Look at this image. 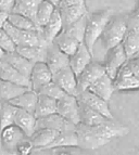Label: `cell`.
Returning a JSON list of instances; mask_svg holds the SVG:
<instances>
[{
    "label": "cell",
    "instance_id": "cell-1",
    "mask_svg": "<svg viewBox=\"0 0 139 155\" xmlns=\"http://www.w3.org/2000/svg\"><path fill=\"white\" fill-rule=\"evenodd\" d=\"M128 132L126 126L114 122V119H109L97 126H86L80 123L76 125L78 149L80 150H97L114 138L126 136Z\"/></svg>",
    "mask_w": 139,
    "mask_h": 155
},
{
    "label": "cell",
    "instance_id": "cell-2",
    "mask_svg": "<svg viewBox=\"0 0 139 155\" xmlns=\"http://www.w3.org/2000/svg\"><path fill=\"white\" fill-rule=\"evenodd\" d=\"M87 15L76 21L75 23L66 26L54 39L53 42L59 47V49L72 55L82 42H84V33H85V23Z\"/></svg>",
    "mask_w": 139,
    "mask_h": 155
},
{
    "label": "cell",
    "instance_id": "cell-3",
    "mask_svg": "<svg viewBox=\"0 0 139 155\" xmlns=\"http://www.w3.org/2000/svg\"><path fill=\"white\" fill-rule=\"evenodd\" d=\"M111 18H112L111 9H103V10L95 11L91 14H87L85 33H84V44L90 52H93V47L96 42L98 41V39H100L101 34Z\"/></svg>",
    "mask_w": 139,
    "mask_h": 155
},
{
    "label": "cell",
    "instance_id": "cell-4",
    "mask_svg": "<svg viewBox=\"0 0 139 155\" xmlns=\"http://www.w3.org/2000/svg\"><path fill=\"white\" fill-rule=\"evenodd\" d=\"M115 90L131 91L139 89V57L127 59L113 78Z\"/></svg>",
    "mask_w": 139,
    "mask_h": 155
},
{
    "label": "cell",
    "instance_id": "cell-5",
    "mask_svg": "<svg viewBox=\"0 0 139 155\" xmlns=\"http://www.w3.org/2000/svg\"><path fill=\"white\" fill-rule=\"evenodd\" d=\"M127 31L126 20L122 16L111 18L101 34L100 39L107 50L117 46L122 42Z\"/></svg>",
    "mask_w": 139,
    "mask_h": 155
},
{
    "label": "cell",
    "instance_id": "cell-6",
    "mask_svg": "<svg viewBox=\"0 0 139 155\" xmlns=\"http://www.w3.org/2000/svg\"><path fill=\"white\" fill-rule=\"evenodd\" d=\"M3 28L7 31V33L10 35L12 38L13 42L15 44L16 47H22V46H41L46 47L48 44L44 39L42 35H41L40 31H26V29H20L16 28L14 26H12L10 23L5 24Z\"/></svg>",
    "mask_w": 139,
    "mask_h": 155
},
{
    "label": "cell",
    "instance_id": "cell-7",
    "mask_svg": "<svg viewBox=\"0 0 139 155\" xmlns=\"http://www.w3.org/2000/svg\"><path fill=\"white\" fill-rule=\"evenodd\" d=\"M57 113L72 124H80V104L75 96L65 94L57 103Z\"/></svg>",
    "mask_w": 139,
    "mask_h": 155
},
{
    "label": "cell",
    "instance_id": "cell-8",
    "mask_svg": "<svg viewBox=\"0 0 139 155\" xmlns=\"http://www.w3.org/2000/svg\"><path fill=\"white\" fill-rule=\"evenodd\" d=\"M52 80L59 86L62 90L71 96H77V75L70 66L63 67L52 74Z\"/></svg>",
    "mask_w": 139,
    "mask_h": 155
},
{
    "label": "cell",
    "instance_id": "cell-9",
    "mask_svg": "<svg viewBox=\"0 0 139 155\" xmlns=\"http://www.w3.org/2000/svg\"><path fill=\"white\" fill-rule=\"evenodd\" d=\"M107 59L106 62L103 63L104 68H106V73L110 76L111 78H114L117 72L120 71L124 63L127 61V55L124 51V48L122 44L117 45V46L111 48V49L107 50Z\"/></svg>",
    "mask_w": 139,
    "mask_h": 155
},
{
    "label": "cell",
    "instance_id": "cell-10",
    "mask_svg": "<svg viewBox=\"0 0 139 155\" xmlns=\"http://www.w3.org/2000/svg\"><path fill=\"white\" fill-rule=\"evenodd\" d=\"M106 73L104 65L99 62H91L82 71L77 75V89L78 92L88 89L93 81L98 79L100 76H102ZM78 94V93H77Z\"/></svg>",
    "mask_w": 139,
    "mask_h": 155
},
{
    "label": "cell",
    "instance_id": "cell-11",
    "mask_svg": "<svg viewBox=\"0 0 139 155\" xmlns=\"http://www.w3.org/2000/svg\"><path fill=\"white\" fill-rule=\"evenodd\" d=\"M0 137L5 152L7 154H16V147L26 136L16 125L12 124L0 131Z\"/></svg>",
    "mask_w": 139,
    "mask_h": 155
},
{
    "label": "cell",
    "instance_id": "cell-12",
    "mask_svg": "<svg viewBox=\"0 0 139 155\" xmlns=\"http://www.w3.org/2000/svg\"><path fill=\"white\" fill-rule=\"evenodd\" d=\"M76 98H77V100L80 102H83L84 104L88 105L89 107L95 110V111L99 112L100 114H102L103 116H106L107 118L113 119V115H112L110 107H109V101L98 97L97 94H95V93L88 90V89L78 92Z\"/></svg>",
    "mask_w": 139,
    "mask_h": 155
},
{
    "label": "cell",
    "instance_id": "cell-13",
    "mask_svg": "<svg viewBox=\"0 0 139 155\" xmlns=\"http://www.w3.org/2000/svg\"><path fill=\"white\" fill-rule=\"evenodd\" d=\"M29 80H31L32 89L36 92H38L40 88H42L46 84L51 81L52 72L50 71L49 66L47 65L46 62L41 61V62L34 63Z\"/></svg>",
    "mask_w": 139,
    "mask_h": 155
},
{
    "label": "cell",
    "instance_id": "cell-14",
    "mask_svg": "<svg viewBox=\"0 0 139 155\" xmlns=\"http://www.w3.org/2000/svg\"><path fill=\"white\" fill-rule=\"evenodd\" d=\"M46 63L49 66L52 74H53V73L58 72L63 67L69 66L70 55L64 53L62 50H60L59 47L52 41L47 46Z\"/></svg>",
    "mask_w": 139,
    "mask_h": 155
},
{
    "label": "cell",
    "instance_id": "cell-15",
    "mask_svg": "<svg viewBox=\"0 0 139 155\" xmlns=\"http://www.w3.org/2000/svg\"><path fill=\"white\" fill-rule=\"evenodd\" d=\"M37 128H50L56 131H66V130H75L76 125L72 124L58 113L51 114L49 116L37 118ZM36 128V129H37Z\"/></svg>",
    "mask_w": 139,
    "mask_h": 155
},
{
    "label": "cell",
    "instance_id": "cell-16",
    "mask_svg": "<svg viewBox=\"0 0 139 155\" xmlns=\"http://www.w3.org/2000/svg\"><path fill=\"white\" fill-rule=\"evenodd\" d=\"M91 61H93V52H90L86 45L82 42L78 49L72 55H70L69 66L76 75H78Z\"/></svg>",
    "mask_w": 139,
    "mask_h": 155
},
{
    "label": "cell",
    "instance_id": "cell-17",
    "mask_svg": "<svg viewBox=\"0 0 139 155\" xmlns=\"http://www.w3.org/2000/svg\"><path fill=\"white\" fill-rule=\"evenodd\" d=\"M62 29H63V22H62L59 10L56 8L54 12L52 13L51 18H49V21L47 22L39 31H40L46 42L49 45L50 42H52L54 39L57 38L58 35L62 31Z\"/></svg>",
    "mask_w": 139,
    "mask_h": 155
},
{
    "label": "cell",
    "instance_id": "cell-18",
    "mask_svg": "<svg viewBox=\"0 0 139 155\" xmlns=\"http://www.w3.org/2000/svg\"><path fill=\"white\" fill-rule=\"evenodd\" d=\"M14 125L25 134L26 137H31L37 128V117L34 113L18 107L14 115Z\"/></svg>",
    "mask_w": 139,
    "mask_h": 155
},
{
    "label": "cell",
    "instance_id": "cell-19",
    "mask_svg": "<svg viewBox=\"0 0 139 155\" xmlns=\"http://www.w3.org/2000/svg\"><path fill=\"white\" fill-rule=\"evenodd\" d=\"M88 90L97 94L100 98L109 101L111 99V97H112V94L114 93V91H115L113 78H111L107 73H104L102 76H100L98 79L93 81L88 87Z\"/></svg>",
    "mask_w": 139,
    "mask_h": 155
},
{
    "label": "cell",
    "instance_id": "cell-20",
    "mask_svg": "<svg viewBox=\"0 0 139 155\" xmlns=\"http://www.w3.org/2000/svg\"><path fill=\"white\" fill-rule=\"evenodd\" d=\"M85 2L86 1L77 3V5H70V7H65V8H62V9L57 8L60 12L62 22H63V28L87 15L88 9L86 7Z\"/></svg>",
    "mask_w": 139,
    "mask_h": 155
},
{
    "label": "cell",
    "instance_id": "cell-21",
    "mask_svg": "<svg viewBox=\"0 0 139 155\" xmlns=\"http://www.w3.org/2000/svg\"><path fill=\"white\" fill-rule=\"evenodd\" d=\"M0 79L7 80V81L16 84V85L23 86L25 88L32 89L29 78L21 74L19 71H16L14 67L11 66L9 63H7L3 60H1V65H0Z\"/></svg>",
    "mask_w": 139,
    "mask_h": 155
},
{
    "label": "cell",
    "instance_id": "cell-22",
    "mask_svg": "<svg viewBox=\"0 0 139 155\" xmlns=\"http://www.w3.org/2000/svg\"><path fill=\"white\" fill-rule=\"evenodd\" d=\"M59 131L50 128H37L29 139L34 145V151H44L57 137Z\"/></svg>",
    "mask_w": 139,
    "mask_h": 155
},
{
    "label": "cell",
    "instance_id": "cell-23",
    "mask_svg": "<svg viewBox=\"0 0 139 155\" xmlns=\"http://www.w3.org/2000/svg\"><path fill=\"white\" fill-rule=\"evenodd\" d=\"M2 60L5 61L7 63H9L11 66L14 67L21 74H23L24 76L29 78L32 73V68H33V65H34V63L31 62L29 60L24 58L23 55H21L16 51L5 53Z\"/></svg>",
    "mask_w": 139,
    "mask_h": 155
},
{
    "label": "cell",
    "instance_id": "cell-24",
    "mask_svg": "<svg viewBox=\"0 0 139 155\" xmlns=\"http://www.w3.org/2000/svg\"><path fill=\"white\" fill-rule=\"evenodd\" d=\"M80 104V123L84 124L86 126H97L106 123L109 120L106 116H103L102 114L99 112L95 111L93 109L89 107L88 105L84 104L83 102L78 101Z\"/></svg>",
    "mask_w": 139,
    "mask_h": 155
},
{
    "label": "cell",
    "instance_id": "cell-25",
    "mask_svg": "<svg viewBox=\"0 0 139 155\" xmlns=\"http://www.w3.org/2000/svg\"><path fill=\"white\" fill-rule=\"evenodd\" d=\"M37 99H38V92H36L33 89H27L14 99L10 100L9 102L12 103L14 106L19 107V109L25 110L27 112L34 113L35 112V107H36Z\"/></svg>",
    "mask_w": 139,
    "mask_h": 155
},
{
    "label": "cell",
    "instance_id": "cell-26",
    "mask_svg": "<svg viewBox=\"0 0 139 155\" xmlns=\"http://www.w3.org/2000/svg\"><path fill=\"white\" fill-rule=\"evenodd\" d=\"M57 147H78V138L76 129L58 132L57 137L48 145L46 150H52Z\"/></svg>",
    "mask_w": 139,
    "mask_h": 155
},
{
    "label": "cell",
    "instance_id": "cell-27",
    "mask_svg": "<svg viewBox=\"0 0 139 155\" xmlns=\"http://www.w3.org/2000/svg\"><path fill=\"white\" fill-rule=\"evenodd\" d=\"M57 103L58 101L56 99L50 98L42 93H38V99H37L34 115L37 118H41V117L49 116L51 114L57 113Z\"/></svg>",
    "mask_w": 139,
    "mask_h": 155
},
{
    "label": "cell",
    "instance_id": "cell-28",
    "mask_svg": "<svg viewBox=\"0 0 139 155\" xmlns=\"http://www.w3.org/2000/svg\"><path fill=\"white\" fill-rule=\"evenodd\" d=\"M15 51L20 53L21 55H23L27 60H29L31 62L36 63L44 61L46 62L47 58V46L41 47V46H22V47H16Z\"/></svg>",
    "mask_w": 139,
    "mask_h": 155
},
{
    "label": "cell",
    "instance_id": "cell-29",
    "mask_svg": "<svg viewBox=\"0 0 139 155\" xmlns=\"http://www.w3.org/2000/svg\"><path fill=\"white\" fill-rule=\"evenodd\" d=\"M41 2H42V0H15L13 12L23 14L34 21L37 9Z\"/></svg>",
    "mask_w": 139,
    "mask_h": 155
},
{
    "label": "cell",
    "instance_id": "cell-30",
    "mask_svg": "<svg viewBox=\"0 0 139 155\" xmlns=\"http://www.w3.org/2000/svg\"><path fill=\"white\" fill-rule=\"evenodd\" d=\"M56 5L51 3L48 0H42V2L39 5L38 9H37L36 15L34 18V22L36 24L37 28L40 29L47 22L49 21V18H51L52 13L56 10Z\"/></svg>",
    "mask_w": 139,
    "mask_h": 155
},
{
    "label": "cell",
    "instance_id": "cell-31",
    "mask_svg": "<svg viewBox=\"0 0 139 155\" xmlns=\"http://www.w3.org/2000/svg\"><path fill=\"white\" fill-rule=\"evenodd\" d=\"M16 106H14L9 101L0 100V131L14 124V115H15Z\"/></svg>",
    "mask_w": 139,
    "mask_h": 155
},
{
    "label": "cell",
    "instance_id": "cell-32",
    "mask_svg": "<svg viewBox=\"0 0 139 155\" xmlns=\"http://www.w3.org/2000/svg\"><path fill=\"white\" fill-rule=\"evenodd\" d=\"M27 89L29 88H25L23 86L0 79V100L10 101Z\"/></svg>",
    "mask_w": 139,
    "mask_h": 155
},
{
    "label": "cell",
    "instance_id": "cell-33",
    "mask_svg": "<svg viewBox=\"0 0 139 155\" xmlns=\"http://www.w3.org/2000/svg\"><path fill=\"white\" fill-rule=\"evenodd\" d=\"M122 46L124 48V51L126 53L127 58L137 57L139 53V35H137L134 31H131L127 29L123 40H122Z\"/></svg>",
    "mask_w": 139,
    "mask_h": 155
},
{
    "label": "cell",
    "instance_id": "cell-34",
    "mask_svg": "<svg viewBox=\"0 0 139 155\" xmlns=\"http://www.w3.org/2000/svg\"><path fill=\"white\" fill-rule=\"evenodd\" d=\"M8 23L20 29H26V31H37L38 29L35 22L32 18L15 12L10 13L8 15Z\"/></svg>",
    "mask_w": 139,
    "mask_h": 155
},
{
    "label": "cell",
    "instance_id": "cell-35",
    "mask_svg": "<svg viewBox=\"0 0 139 155\" xmlns=\"http://www.w3.org/2000/svg\"><path fill=\"white\" fill-rule=\"evenodd\" d=\"M38 93H42V94H46V96L50 97V98H53L56 99V100H60V99L62 98V97H64L66 93L64 92V91L62 90L61 88H60L59 86L57 85V84L54 83L53 80H51V81H49L48 84H46V85L42 87V88H40V90L38 91Z\"/></svg>",
    "mask_w": 139,
    "mask_h": 155
},
{
    "label": "cell",
    "instance_id": "cell-36",
    "mask_svg": "<svg viewBox=\"0 0 139 155\" xmlns=\"http://www.w3.org/2000/svg\"><path fill=\"white\" fill-rule=\"evenodd\" d=\"M0 48L5 52V53H9V52L15 51V44L13 42L12 38L10 37L7 31L5 28H0Z\"/></svg>",
    "mask_w": 139,
    "mask_h": 155
},
{
    "label": "cell",
    "instance_id": "cell-37",
    "mask_svg": "<svg viewBox=\"0 0 139 155\" xmlns=\"http://www.w3.org/2000/svg\"><path fill=\"white\" fill-rule=\"evenodd\" d=\"M127 29L139 35V7H137L126 18Z\"/></svg>",
    "mask_w": 139,
    "mask_h": 155
},
{
    "label": "cell",
    "instance_id": "cell-38",
    "mask_svg": "<svg viewBox=\"0 0 139 155\" xmlns=\"http://www.w3.org/2000/svg\"><path fill=\"white\" fill-rule=\"evenodd\" d=\"M34 151V145L32 143L29 137H25L23 140H21L20 143L16 147V154L29 155Z\"/></svg>",
    "mask_w": 139,
    "mask_h": 155
},
{
    "label": "cell",
    "instance_id": "cell-39",
    "mask_svg": "<svg viewBox=\"0 0 139 155\" xmlns=\"http://www.w3.org/2000/svg\"><path fill=\"white\" fill-rule=\"evenodd\" d=\"M14 5H15V0H0V11L10 14L13 12Z\"/></svg>",
    "mask_w": 139,
    "mask_h": 155
},
{
    "label": "cell",
    "instance_id": "cell-40",
    "mask_svg": "<svg viewBox=\"0 0 139 155\" xmlns=\"http://www.w3.org/2000/svg\"><path fill=\"white\" fill-rule=\"evenodd\" d=\"M84 1H86V0H60L59 3L57 5V8L62 9V8H65V7H70V5L84 2Z\"/></svg>",
    "mask_w": 139,
    "mask_h": 155
},
{
    "label": "cell",
    "instance_id": "cell-41",
    "mask_svg": "<svg viewBox=\"0 0 139 155\" xmlns=\"http://www.w3.org/2000/svg\"><path fill=\"white\" fill-rule=\"evenodd\" d=\"M8 15H9L8 13H5L0 11V28H3L5 24L8 22Z\"/></svg>",
    "mask_w": 139,
    "mask_h": 155
},
{
    "label": "cell",
    "instance_id": "cell-42",
    "mask_svg": "<svg viewBox=\"0 0 139 155\" xmlns=\"http://www.w3.org/2000/svg\"><path fill=\"white\" fill-rule=\"evenodd\" d=\"M5 52L3 51L1 48H0V60H2L3 59V57H5Z\"/></svg>",
    "mask_w": 139,
    "mask_h": 155
},
{
    "label": "cell",
    "instance_id": "cell-43",
    "mask_svg": "<svg viewBox=\"0 0 139 155\" xmlns=\"http://www.w3.org/2000/svg\"><path fill=\"white\" fill-rule=\"evenodd\" d=\"M48 1H50V2L53 3V5H56V7H57V5H58V3H59L60 0H48Z\"/></svg>",
    "mask_w": 139,
    "mask_h": 155
},
{
    "label": "cell",
    "instance_id": "cell-44",
    "mask_svg": "<svg viewBox=\"0 0 139 155\" xmlns=\"http://www.w3.org/2000/svg\"><path fill=\"white\" fill-rule=\"evenodd\" d=\"M0 147H2V145H1V137H0Z\"/></svg>",
    "mask_w": 139,
    "mask_h": 155
},
{
    "label": "cell",
    "instance_id": "cell-45",
    "mask_svg": "<svg viewBox=\"0 0 139 155\" xmlns=\"http://www.w3.org/2000/svg\"><path fill=\"white\" fill-rule=\"evenodd\" d=\"M0 65H1V60H0Z\"/></svg>",
    "mask_w": 139,
    "mask_h": 155
},
{
    "label": "cell",
    "instance_id": "cell-46",
    "mask_svg": "<svg viewBox=\"0 0 139 155\" xmlns=\"http://www.w3.org/2000/svg\"><path fill=\"white\" fill-rule=\"evenodd\" d=\"M138 7H139V0H138Z\"/></svg>",
    "mask_w": 139,
    "mask_h": 155
},
{
    "label": "cell",
    "instance_id": "cell-47",
    "mask_svg": "<svg viewBox=\"0 0 139 155\" xmlns=\"http://www.w3.org/2000/svg\"><path fill=\"white\" fill-rule=\"evenodd\" d=\"M138 57H139V53H138Z\"/></svg>",
    "mask_w": 139,
    "mask_h": 155
}]
</instances>
